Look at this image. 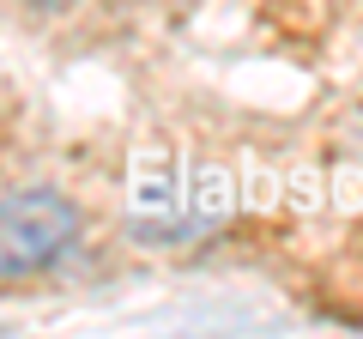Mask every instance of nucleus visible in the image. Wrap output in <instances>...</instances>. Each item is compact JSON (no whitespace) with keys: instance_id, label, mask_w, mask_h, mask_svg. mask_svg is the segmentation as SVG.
Instances as JSON below:
<instances>
[{"instance_id":"f257e3e1","label":"nucleus","mask_w":363,"mask_h":339,"mask_svg":"<svg viewBox=\"0 0 363 339\" xmlns=\"http://www.w3.org/2000/svg\"><path fill=\"white\" fill-rule=\"evenodd\" d=\"M85 236V212L61 188H6L0 194V285L43 279Z\"/></svg>"},{"instance_id":"f03ea898","label":"nucleus","mask_w":363,"mask_h":339,"mask_svg":"<svg viewBox=\"0 0 363 339\" xmlns=\"http://www.w3.org/2000/svg\"><path fill=\"white\" fill-rule=\"evenodd\" d=\"M25 6H30V13H73L79 0H25Z\"/></svg>"}]
</instances>
